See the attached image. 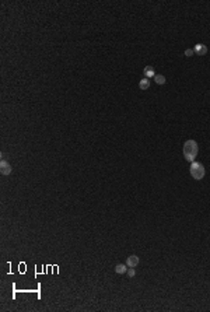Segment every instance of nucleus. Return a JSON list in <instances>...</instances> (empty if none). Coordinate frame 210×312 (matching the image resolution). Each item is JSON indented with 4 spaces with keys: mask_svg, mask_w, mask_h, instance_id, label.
Here are the masks:
<instances>
[{
    "mask_svg": "<svg viewBox=\"0 0 210 312\" xmlns=\"http://www.w3.org/2000/svg\"><path fill=\"white\" fill-rule=\"evenodd\" d=\"M198 151H199V146L195 140L185 141V144H184V157H185L186 161H191V162L195 161V158L198 156Z\"/></svg>",
    "mask_w": 210,
    "mask_h": 312,
    "instance_id": "nucleus-1",
    "label": "nucleus"
},
{
    "mask_svg": "<svg viewBox=\"0 0 210 312\" xmlns=\"http://www.w3.org/2000/svg\"><path fill=\"white\" fill-rule=\"evenodd\" d=\"M189 171H191V175H192L193 179H196V181L203 179V176H204V167H203V164L193 161Z\"/></svg>",
    "mask_w": 210,
    "mask_h": 312,
    "instance_id": "nucleus-2",
    "label": "nucleus"
},
{
    "mask_svg": "<svg viewBox=\"0 0 210 312\" xmlns=\"http://www.w3.org/2000/svg\"><path fill=\"white\" fill-rule=\"evenodd\" d=\"M0 172L3 175H10L11 173V165L7 164L6 161H1L0 162Z\"/></svg>",
    "mask_w": 210,
    "mask_h": 312,
    "instance_id": "nucleus-3",
    "label": "nucleus"
},
{
    "mask_svg": "<svg viewBox=\"0 0 210 312\" xmlns=\"http://www.w3.org/2000/svg\"><path fill=\"white\" fill-rule=\"evenodd\" d=\"M193 51H195V53H198L199 56H204V55L207 53V48H206V45H203V44H198V45H195Z\"/></svg>",
    "mask_w": 210,
    "mask_h": 312,
    "instance_id": "nucleus-4",
    "label": "nucleus"
},
{
    "mask_svg": "<svg viewBox=\"0 0 210 312\" xmlns=\"http://www.w3.org/2000/svg\"><path fill=\"white\" fill-rule=\"evenodd\" d=\"M137 265H139V258L136 255H132L126 259V266H129V267H136Z\"/></svg>",
    "mask_w": 210,
    "mask_h": 312,
    "instance_id": "nucleus-5",
    "label": "nucleus"
},
{
    "mask_svg": "<svg viewBox=\"0 0 210 312\" xmlns=\"http://www.w3.org/2000/svg\"><path fill=\"white\" fill-rule=\"evenodd\" d=\"M139 87H140V90H147L150 87V80L149 79H141L139 83Z\"/></svg>",
    "mask_w": 210,
    "mask_h": 312,
    "instance_id": "nucleus-6",
    "label": "nucleus"
},
{
    "mask_svg": "<svg viewBox=\"0 0 210 312\" xmlns=\"http://www.w3.org/2000/svg\"><path fill=\"white\" fill-rule=\"evenodd\" d=\"M115 272L118 273V274H123V273L128 272V267H126V265H116L115 266Z\"/></svg>",
    "mask_w": 210,
    "mask_h": 312,
    "instance_id": "nucleus-7",
    "label": "nucleus"
},
{
    "mask_svg": "<svg viewBox=\"0 0 210 312\" xmlns=\"http://www.w3.org/2000/svg\"><path fill=\"white\" fill-rule=\"evenodd\" d=\"M144 76H146V77H154V76H156V73H154V67L147 66L146 69H144Z\"/></svg>",
    "mask_w": 210,
    "mask_h": 312,
    "instance_id": "nucleus-8",
    "label": "nucleus"
},
{
    "mask_svg": "<svg viewBox=\"0 0 210 312\" xmlns=\"http://www.w3.org/2000/svg\"><path fill=\"white\" fill-rule=\"evenodd\" d=\"M154 81L157 84H165V77L163 74H156L154 76Z\"/></svg>",
    "mask_w": 210,
    "mask_h": 312,
    "instance_id": "nucleus-9",
    "label": "nucleus"
},
{
    "mask_svg": "<svg viewBox=\"0 0 210 312\" xmlns=\"http://www.w3.org/2000/svg\"><path fill=\"white\" fill-rule=\"evenodd\" d=\"M193 53H195V51H193V49H186V51H185V56L191 58V56H193Z\"/></svg>",
    "mask_w": 210,
    "mask_h": 312,
    "instance_id": "nucleus-10",
    "label": "nucleus"
},
{
    "mask_svg": "<svg viewBox=\"0 0 210 312\" xmlns=\"http://www.w3.org/2000/svg\"><path fill=\"white\" fill-rule=\"evenodd\" d=\"M128 274L130 276V277H134V274H136V272H134L133 267H129L128 269Z\"/></svg>",
    "mask_w": 210,
    "mask_h": 312,
    "instance_id": "nucleus-11",
    "label": "nucleus"
}]
</instances>
